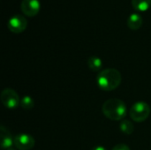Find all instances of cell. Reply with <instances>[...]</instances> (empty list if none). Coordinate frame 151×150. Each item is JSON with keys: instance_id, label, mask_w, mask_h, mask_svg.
Segmentation results:
<instances>
[{"instance_id": "1", "label": "cell", "mask_w": 151, "mask_h": 150, "mask_svg": "<svg viewBox=\"0 0 151 150\" xmlns=\"http://www.w3.org/2000/svg\"><path fill=\"white\" fill-rule=\"evenodd\" d=\"M121 74L114 68H108L101 71L96 78L98 87L104 91L116 89L121 83Z\"/></svg>"}, {"instance_id": "2", "label": "cell", "mask_w": 151, "mask_h": 150, "mask_svg": "<svg viewBox=\"0 0 151 150\" xmlns=\"http://www.w3.org/2000/svg\"><path fill=\"white\" fill-rule=\"evenodd\" d=\"M104 115L111 120L119 121L127 116V106L120 99H109L103 104Z\"/></svg>"}, {"instance_id": "3", "label": "cell", "mask_w": 151, "mask_h": 150, "mask_svg": "<svg viewBox=\"0 0 151 150\" xmlns=\"http://www.w3.org/2000/svg\"><path fill=\"white\" fill-rule=\"evenodd\" d=\"M150 114V107L144 102H137L131 107L130 117L135 122L145 121Z\"/></svg>"}, {"instance_id": "4", "label": "cell", "mask_w": 151, "mask_h": 150, "mask_svg": "<svg viewBox=\"0 0 151 150\" xmlns=\"http://www.w3.org/2000/svg\"><path fill=\"white\" fill-rule=\"evenodd\" d=\"M3 104L8 109H16L20 104V99L17 92L11 88H5L0 95Z\"/></svg>"}, {"instance_id": "5", "label": "cell", "mask_w": 151, "mask_h": 150, "mask_svg": "<svg viewBox=\"0 0 151 150\" xmlns=\"http://www.w3.org/2000/svg\"><path fill=\"white\" fill-rule=\"evenodd\" d=\"M27 27V20L22 15H14L7 22L8 29L14 34H20Z\"/></svg>"}, {"instance_id": "6", "label": "cell", "mask_w": 151, "mask_h": 150, "mask_svg": "<svg viewBox=\"0 0 151 150\" xmlns=\"http://www.w3.org/2000/svg\"><path fill=\"white\" fill-rule=\"evenodd\" d=\"M35 139L27 133H19L15 135L13 144L17 149L30 150L35 146Z\"/></svg>"}, {"instance_id": "7", "label": "cell", "mask_w": 151, "mask_h": 150, "mask_svg": "<svg viewBox=\"0 0 151 150\" xmlns=\"http://www.w3.org/2000/svg\"><path fill=\"white\" fill-rule=\"evenodd\" d=\"M39 0H22L20 4L21 11L28 17L35 16L40 11Z\"/></svg>"}, {"instance_id": "8", "label": "cell", "mask_w": 151, "mask_h": 150, "mask_svg": "<svg viewBox=\"0 0 151 150\" xmlns=\"http://www.w3.org/2000/svg\"><path fill=\"white\" fill-rule=\"evenodd\" d=\"M1 133H0V138H1V148L3 149H11L13 144L14 138L12 136L11 133L6 129L4 126H1Z\"/></svg>"}, {"instance_id": "9", "label": "cell", "mask_w": 151, "mask_h": 150, "mask_svg": "<svg viewBox=\"0 0 151 150\" xmlns=\"http://www.w3.org/2000/svg\"><path fill=\"white\" fill-rule=\"evenodd\" d=\"M142 26V18L138 13H133L127 19V27L132 30H137Z\"/></svg>"}, {"instance_id": "10", "label": "cell", "mask_w": 151, "mask_h": 150, "mask_svg": "<svg viewBox=\"0 0 151 150\" xmlns=\"http://www.w3.org/2000/svg\"><path fill=\"white\" fill-rule=\"evenodd\" d=\"M88 65L90 70L94 72H99L103 67V61L96 56H92L88 60Z\"/></svg>"}, {"instance_id": "11", "label": "cell", "mask_w": 151, "mask_h": 150, "mask_svg": "<svg viewBox=\"0 0 151 150\" xmlns=\"http://www.w3.org/2000/svg\"><path fill=\"white\" fill-rule=\"evenodd\" d=\"M132 5L136 11H146L151 6V0H132Z\"/></svg>"}, {"instance_id": "12", "label": "cell", "mask_w": 151, "mask_h": 150, "mask_svg": "<svg viewBox=\"0 0 151 150\" xmlns=\"http://www.w3.org/2000/svg\"><path fill=\"white\" fill-rule=\"evenodd\" d=\"M119 129L120 131L127 135H130L134 133V127L133 123L130 120H121L120 124H119Z\"/></svg>"}, {"instance_id": "13", "label": "cell", "mask_w": 151, "mask_h": 150, "mask_svg": "<svg viewBox=\"0 0 151 150\" xmlns=\"http://www.w3.org/2000/svg\"><path fill=\"white\" fill-rule=\"evenodd\" d=\"M34 105H35V102L33 98L28 95H25L20 100V106L24 110H31L34 107Z\"/></svg>"}, {"instance_id": "14", "label": "cell", "mask_w": 151, "mask_h": 150, "mask_svg": "<svg viewBox=\"0 0 151 150\" xmlns=\"http://www.w3.org/2000/svg\"><path fill=\"white\" fill-rule=\"evenodd\" d=\"M111 150H130V148L127 145H126V144L120 143V144L116 145Z\"/></svg>"}, {"instance_id": "15", "label": "cell", "mask_w": 151, "mask_h": 150, "mask_svg": "<svg viewBox=\"0 0 151 150\" xmlns=\"http://www.w3.org/2000/svg\"><path fill=\"white\" fill-rule=\"evenodd\" d=\"M92 150H107L104 147H103V146H97V147H95L94 149Z\"/></svg>"}, {"instance_id": "16", "label": "cell", "mask_w": 151, "mask_h": 150, "mask_svg": "<svg viewBox=\"0 0 151 150\" xmlns=\"http://www.w3.org/2000/svg\"><path fill=\"white\" fill-rule=\"evenodd\" d=\"M6 150H16V149H12V148H11V149H6Z\"/></svg>"}]
</instances>
